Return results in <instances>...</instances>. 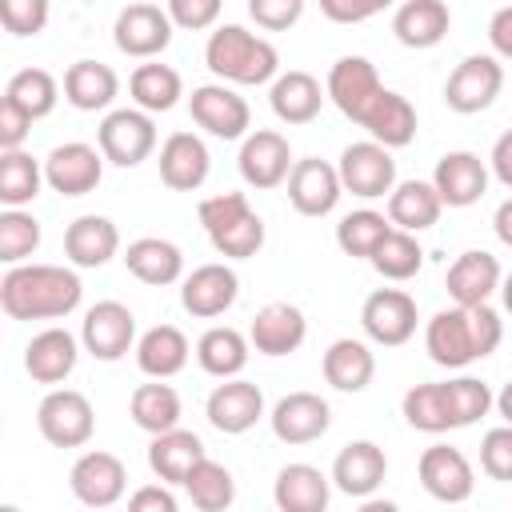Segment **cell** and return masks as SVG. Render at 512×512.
<instances>
[{"label": "cell", "instance_id": "61", "mask_svg": "<svg viewBox=\"0 0 512 512\" xmlns=\"http://www.w3.org/2000/svg\"><path fill=\"white\" fill-rule=\"evenodd\" d=\"M500 300H504V312L512 316V272L500 280Z\"/></svg>", "mask_w": 512, "mask_h": 512}, {"label": "cell", "instance_id": "36", "mask_svg": "<svg viewBox=\"0 0 512 512\" xmlns=\"http://www.w3.org/2000/svg\"><path fill=\"white\" fill-rule=\"evenodd\" d=\"M136 368L144 372V376H152V380H168V376H176V372H184V364H188V336L176 328V324H156V328H148L140 340H136Z\"/></svg>", "mask_w": 512, "mask_h": 512}, {"label": "cell", "instance_id": "50", "mask_svg": "<svg viewBox=\"0 0 512 512\" xmlns=\"http://www.w3.org/2000/svg\"><path fill=\"white\" fill-rule=\"evenodd\" d=\"M480 468H484V476H492L500 484H512V424H500V428L484 432V440H480Z\"/></svg>", "mask_w": 512, "mask_h": 512}, {"label": "cell", "instance_id": "43", "mask_svg": "<svg viewBox=\"0 0 512 512\" xmlns=\"http://www.w3.org/2000/svg\"><path fill=\"white\" fill-rule=\"evenodd\" d=\"M368 264L384 276V280H412L420 268H424V248H420V240H416V232H404V228H396L392 224V232L376 244V252L368 256Z\"/></svg>", "mask_w": 512, "mask_h": 512}, {"label": "cell", "instance_id": "3", "mask_svg": "<svg viewBox=\"0 0 512 512\" xmlns=\"http://www.w3.org/2000/svg\"><path fill=\"white\" fill-rule=\"evenodd\" d=\"M204 64L216 80L224 84H268L280 76V52L272 40L240 28V24H220L212 28L204 44Z\"/></svg>", "mask_w": 512, "mask_h": 512}, {"label": "cell", "instance_id": "46", "mask_svg": "<svg viewBox=\"0 0 512 512\" xmlns=\"http://www.w3.org/2000/svg\"><path fill=\"white\" fill-rule=\"evenodd\" d=\"M392 232V220L376 208H356L348 212L340 224H336V244L344 256H356V260H368L376 252V244Z\"/></svg>", "mask_w": 512, "mask_h": 512}, {"label": "cell", "instance_id": "30", "mask_svg": "<svg viewBox=\"0 0 512 512\" xmlns=\"http://www.w3.org/2000/svg\"><path fill=\"white\" fill-rule=\"evenodd\" d=\"M272 500L280 512H324L332 500V476L316 464H284L272 484Z\"/></svg>", "mask_w": 512, "mask_h": 512}, {"label": "cell", "instance_id": "20", "mask_svg": "<svg viewBox=\"0 0 512 512\" xmlns=\"http://www.w3.org/2000/svg\"><path fill=\"white\" fill-rule=\"evenodd\" d=\"M204 416L216 432L224 436H240L248 428H256V420L264 416V392L252 380L228 376L224 384H216L204 400Z\"/></svg>", "mask_w": 512, "mask_h": 512}, {"label": "cell", "instance_id": "21", "mask_svg": "<svg viewBox=\"0 0 512 512\" xmlns=\"http://www.w3.org/2000/svg\"><path fill=\"white\" fill-rule=\"evenodd\" d=\"M268 424H272V436L280 444H312V440H320L328 432L332 408L316 392H288V396H280L272 404Z\"/></svg>", "mask_w": 512, "mask_h": 512}, {"label": "cell", "instance_id": "44", "mask_svg": "<svg viewBox=\"0 0 512 512\" xmlns=\"http://www.w3.org/2000/svg\"><path fill=\"white\" fill-rule=\"evenodd\" d=\"M400 412H404L408 428H416V432H428V436L452 432V412H448L444 380L440 384H416V388H408L404 400H400Z\"/></svg>", "mask_w": 512, "mask_h": 512}, {"label": "cell", "instance_id": "4", "mask_svg": "<svg viewBox=\"0 0 512 512\" xmlns=\"http://www.w3.org/2000/svg\"><path fill=\"white\" fill-rule=\"evenodd\" d=\"M212 248L228 260H248L264 248V220L252 212L244 192H220V196H204L196 208Z\"/></svg>", "mask_w": 512, "mask_h": 512}, {"label": "cell", "instance_id": "6", "mask_svg": "<svg viewBox=\"0 0 512 512\" xmlns=\"http://www.w3.org/2000/svg\"><path fill=\"white\" fill-rule=\"evenodd\" d=\"M36 428L52 448H84L96 432L92 400L76 388H52L36 408Z\"/></svg>", "mask_w": 512, "mask_h": 512}, {"label": "cell", "instance_id": "16", "mask_svg": "<svg viewBox=\"0 0 512 512\" xmlns=\"http://www.w3.org/2000/svg\"><path fill=\"white\" fill-rule=\"evenodd\" d=\"M416 476L424 484V492L440 504H464L476 488V472L468 464V456L452 444H432L420 452V464H416Z\"/></svg>", "mask_w": 512, "mask_h": 512}, {"label": "cell", "instance_id": "45", "mask_svg": "<svg viewBox=\"0 0 512 512\" xmlns=\"http://www.w3.org/2000/svg\"><path fill=\"white\" fill-rule=\"evenodd\" d=\"M180 488L188 492V500H192L200 512H224V508H232V500H236V480H232V472H228L224 464H216L212 456H204V460L188 472V480H184Z\"/></svg>", "mask_w": 512, "mask_h": 512}, {"label": "cell", "instance_id": "27", "mask_svg": "<svg viewBox=\"0 0 512 512\" xmlns=\"http://www.w3.org/2000/svg\"><path fill=\"white\" fill-rule=\"evenodd\" d=\"M500 280H504L500 260L492 252H484V248H468V252H460L452 260L444 284H448L452 304H464L468 308V304H488L492 292H500Z\"/></svg>", "mask_w": 512, "mask_h": 512}, {"label": "cell", "instance_id": "58", "mask_svg": "<svg viewBox=\"0 0 512 512\" xmlns=\"http://www.w3.org/2000/svg\"><path fill=\"white\" fill-rule=\"evenodd\" d=\"M488 168H492V176H496L504 188H512V128H508L504 136H496L492 156H488Z\"/></svg>", "mask_w": 512, "mask_h": 512}, {"label": "cell", "instance_id": "59", "mask_svg": "<svg viewBox=\"0 0 512 512\" xmlns=\"http://www.w3.org/2000/svg\"><path fill=\"white\" fill-rule=\"evenodd\" d=\"M492 232H496V240H500V244H508V248H512V196L496 208V216H492Z\"/></svg>", "mask_w": 512, "mask_h": 512}, {"label": "cell", "instance_id": "34", "mask_svg": "<svg viewBox=\"0 0 512 512\" xmlns=\"http://www.w3.org/2000/svg\"><path fill=\"white\" fill-rule=\"evenodd\" d=\"M324 380L336 388V392H364L376 376V356L364 340H352V336H340L324 348Z\"/></svg>", "mask_w": 512, "mask_h": 512}, {"label": "cell", "instance_id": "8", "mask_svg": "<svg viewBox=\"0 0 512 512\" xmlns=\"http://www.w3.org/2000/svg\"><path fill=\"white\" fill-rule=\"evenodd\" d=\"M80 344L92 360H120L136 348V316L120 300H96L80 320Z\"/></svg>", "mask_w": 512, "mask_h": 512}, {"label": "cell", "instance_id": "32", "mask_svg": "<svg viewBox=\"0 0 512 512\" xmlns=\"http://www.w3.org/2000/svg\"><path fill=\"white\" fill-rule=\"evenodd\" d=\"M124 268L140 284L164 288V284H176L184 276V252L164 236H140L124 248Z\"/></svg>", "mask_w": 512, "mask_h": 512}, {"label": "cell", "instance_id": "47", "mask_svg": "<svg viewBox=\"0 0 512 512\" xmlns=\"http://www.w3.org/2000/svg\"><path fill=\"white\" fill-rule=\"evenodd\" d=\"M4 100H12L16 108H24L32 120H44V116L56 108V100H60V84H56V76L44 72V68H20V72L8 80Z\"/></svg>", "mask_w": 512, "mask_h": 512}, {"label": "cell", "instance_id": "10", "mask_svg": "<svg viewBox=\"0 0 512 512\" xmlns=\"http://www.w3.org/2000/svg\"><path fill=\"white\" fill-rule=\"evenodd\" d=\"M340 184L344 192L360 196V200H380L396 188V160L392 148H384L380 140H356L340 152Z\"/></svg>", "mask_w": 512, "mask_h": 512}, {"label": "cell", "instance_id": "51", "mask_svg": "<svg viewBox=\"0 0 512 512\" xmlns=\"http://www.w3.org/2000/svg\"><path fill=\"white\" fill-rule=\"evenodd\" d=\"M52 12V0H0V20L12 36H36L44 32Z\"/></svg>", "mask_w": 512, "mask_h": 512}, {"label": "cell", "instance_id": "15", "mask_svg": "<svg viewBox=\"0 0 512 512\" xmlns=\"http://www.w3.org/2000/svg\"><path fill=\"white\" fill-rule=\"evenodd\" d=\"M292 148H288V136H280L276 128H256L244 136L240 144V156H236V168H240V180L248 188H280L292 172Z\"/></svg>", "mask_w": 512, "mask_h": 512}, {"label": "cell", "instance_id": "33", "mask_svg": "<svg viewBox=\"0 0 512 512\" xmlns=\"http://www.w3.org/2000/svg\"><path fill=\"white\" fill-rule=\"evenodd\" d=\"M452 28V12L444 0H404L392 12V32L404 48H436Z\"/></svg>", "mask_w": 512, "mask_h": 512}, {"label": "cell", "instance_id": "54", "mask_svg": "<svg viewBox=\"0 0 512 512\" xmlns=\"http://www.w3.org/2000/svg\"><path fill=\"white\" fill-rule=\"evenodd\" d=\"M396 0H320V12L332 24H364L372 16H380L384 8H392Z\"/></svg>", "mask_w": 512, "mask_h": 512}, {"label": "cell", "instance_id": "42", "mask_svg": "<svg viewBox=\"0 0 512 512\" xmlns=\"http://www.w3.org/2000/svg\"><path fill=\"white\" fill-rule=\"evenodd\" d=\"M180 412H184V408H180V392H176L172 384H164V380L140 384V388L132 392V400H128L132 424H136L140 432H148V436L176 428V424H180Z\"/></svg>", "mask_w": 512, "mask_h": 512}, {"label": "cell", "instance_id": "14", "mask_svg": "<svg viewBox=\"0 0 512 512\" xmlns=\"http://www.w3.org/2000/svg\"><path fill=\"white\" fill-rule=\"evenodd\" d=\"M44 180L60 196H88L104 180V152L92 148V144H84V140L56 144L44 156Z\"/></svg>", "mask_w": 512, "mask_h": 512}, {"label": "cell", "instance_id": "48", "mask_svg": "<svg viewBox=\"0 0 512 512\" xmlns=\"http://www.w3.org/2000/svg\"><path fill=\"white\" fill-rule=\"evenodd\" d=\"M444 392H448V412H452V428H468L476 420H484L492 408H496V396L484 380L476 376H456V380H444Z\"/></svg>", "mask_w": 512, "mask_h": 512}, {"label": "cell", "instance_id": "17", "mask_svg": "<svg viewBox=\"0 0 512 512\" xmlns=\"http://www.w3.org/2000/svg\"><path fill=\"white\" fill-rule=\"evenodd\" d=\"M324 92L328 100L348 116V120H364V112L372 108V100L384 92L380 84V72L368 56H340L332 68H328V80H324Z\"/></svg>", "mask_w": 512, "mask_h": 512}, {"label": "cell", "instance_id": "23", "mask_svg": "<svg viewBox=\"0 0 512 512\" xmlns=\"http://www.w3.org/2000/svg\"><path fill=\"white\" fill-rule=\"evenodd\" d=\"M432 184H436L444 208H468V204H476L488 192V164L476 152H468V148L444 152L436 160Z\"/></svg>", "mask_w": 512, "mask_h": 512}, {"label": "cell", "instance_id": "22", "mask_svg": "<svg viewBox=\"0 0 512 512\" xmlns=\"http://www.w3.org/2000/svg\"><path fill=\"white\" fill-rule=\"evenodd\" d=\"M388 476V456L376 440H348L336 460H332V484L352 496V500H368Z\"/></svg>", "mask_w": 512, "mask_h": 512}, {"label": "cell", "instance_id": "53", "mask_svg": "<svg viewBox=\"0 0 512 512\" xmlns=\"http://www.w3.org/2000/svg\"><path fill=\"white\" fill-rule=\"evenodd\" d=\"M220 8L224 0H168V16L176 28L184 32H204L220 20Z\"/></svg>", "mask_w": 512, "mask_h": 512}, {"label": "cell", "instance_id": "28", "mask_svg": "<svg viewBox=\"0 0 512 512\" xmlns=\"http://www.w3.org/2000/svg\"><path fill=\"white\" fill-rule=\"evenodd\" d=\"M116 252H120V228L108 216L88 212L64 228V256L72 260V268H104Z\"/></svg>", "mask_w": 512, "mask_h": 512}, {"label": "cell", "instance_id": "5", "mask_svg": "<svg viewBox=\"0 0 512 512\" xmlns=\"http://www.w3.org/2000/svg\"><path fill=\"white\" fill-rule=\"evenodd\" d=\"M96 148L116 168H136L156 152V124L144 108H112L96 128Z\"/></svg>", "mask_w": 512, "mask_h": 512}, {"label": "cell", "instance_id": "12", "mask_svg": "<svg viewBox=\"0 0 512 512\" xmlns=\"http://www.w3.org/2000/svg\"><path fill=\"white\" fill-rule=\"evenodd\" d=\"M68 488L84 508H112L128 492V468L120 456L92 448V452L76 456V464L68 472Z\"/></svg>", "mask_w": 512, "mask_h": 512}, {"label": "cell", "instance_id": "41", "mask_svg": "<svg viewBox=\"0 0 512 512\" xmlns=\"http://www.w3.org/2000/svg\"><path fill=\"white\" fill-rule=\"evenodd\" d=\"M44 164L24 152V148H4L0 152V204L4 208H24L40 196L44 188Z\"/></svg>", "mask_w": 512, "mask_h": 512}, {"label": "cell", "instance_id": "1", "mask_svg": "<svg viewBox=\"0 0 512 512\" xmlns=\"http://www.w3.org/2000/svg\"><path fill=\"white\" fill-rule=\"evenodd\" d=\"M84 300V284L64 264H8L0 280V308L12 320H60Z\"/></svg>", "mask_w": 512, "mask_h": 512}, {"label": "cell", "instance_id": "52", "mask_svg": "<svg viewBox=\"0 0 512 512\" xmlns=\"http://www.w3.org/2000/svg\"><path fill=\"white\" fill-rule=\"evenodd\" d=\"M304 4L308 0H248V16L264 32H288L304 16Z\"/></svg>", "mask_w": 512, "mask_h": 512}, {"label": "cell", "instance_id": "29", "mask_svg": "<svg viewBox=\"0 0 512 512\" xmlns=\"http://www.w3.org/2000/svg\"><path fill=\"white\" fill-rule=\"evenodd\" d=\"M324 100H328V92L320 88V80L300 68L280 72L268 88V104H272L276 120H284V124H312L320 116Z\"/></svg>", "mask_w": 512, "mask_h": 512}, {"label": "cell", "instance_id": "13", "mask_svg": "<svg viewBox=\"0 0 512 512\" xmlns=\"http://www.w3.org/2000/svg\"><path fill=\"white\" fill-rule=\"evenodd\" d=\"M172 16H168V8H160V4H128V8H120V16H116V24H112V40H116V48L124 52V56H132V60H152V56H160L168 44H172Z\"/></svg>", "mask_w": 512, "mask_h": 512}, {"label": "cell", "instance_id": "56", "mask_svg": "<svg viewBox=\"0 0 512 512\" xmlns=\"http://www.w3.org/2000/svg\"><path fill=\"white\" fill-rule=\"evenodd\" d=\"M128 508L132 512H176V496L168 484H144L128 496Z\"/></svg>", "mask_w": 512, "mask_h": 512}, {"label": "cell", "instance_id": "40", "mask_svg": "<svg viewBox=\"0 0 512 512\" xmlns=\"http://www.w3.org/2000/svg\"><path fill=\"white\" fill-rule=\"evenodd\" d=\"M128 92L136 100V108L144 112H168L180 104L184 96V80L172 64H156V60H144L136 64V72L128 76Z\"/></svg>", "mask_w": 512, "mask_h": 512}, {"label": "cell", "instance_id": "35", "mask_svg": "<svg viewBox=\"0 0 512 512\" xmlns=\"http://www.w3.org/2000/svg\"><path fill=\"white\" fill-rule=\"evenodd\" d=\"M360 128H368V136L380 140L384 148H408V144L416 140V108H412L408 96L384 88V92L372 100V108L364 112Z\"/></svg>", "mask_w": 512, "mask_h": 512}, {"label": "cell", "instance_id": "26", "mask_svg": "<svg viewBox=\"0 0 512 512\" xmlns=\"http://www.w3.org/2000/svg\"><path fill=\"white\" fill-rule=\"evenodd\" d=\"M80 360V340L68 332V328H44L28 340L24 348V372L36 380V384H60L72 376Z\"/></svg>", "mask_w": 512, "mask_h": 512}, {"label": "cell", "instance_id": "2", "mask_svg": "<svg viewBox=\"0 0 512 512\" xmlns=\"http://www.w3.org/2000/svg\"><path fill=\"white\" fill-rule=\"evenodd\" d=\"M500 340H504V320L492 304H468V308L452 304L424 324L428 360L440 368H468L472 360L492 356Z\"/></svg>", "mask_w": 512, "mask_h": 512}, {"label": "cell", "instance_id": "11", "mask_svg": "<svg viewBox=\"0 0 512 512\" xmlns=\"http://www.w3.org/2000/svg\"><path fill=\"white\" fill-rule=\"evenodd\" d=\"M416 300L404 288H376L368 292L364 308H360V328L372 344L380 348H400L416 336Z\"/></svg>", "mask_w": 512, "mask_h": 512}, {"label": "cell", "instance_id": "60", "mask_svg": "<svg viewBox=\"0 0 512 512\" xmlns=\"http://www.w3.org/2000/svg\"><path fill=\"white\" fill-rule=\"evenodd\" d=\"M496 412H500V420H504V424H512V380L496 392Z\"/></svg>", "mask_w": 512, "mask_h": 512}, {"label": "cell", "instance_id": "55", "mask_svg": "<svg viewBox=\"0 0 512 512\" xmlns=\"http://www.w3.org/2000/svg\"><path fill=\"white\" fill-rule=\"evenodd\" d=\"M28 132H32V116L0 96V152L4 148H24Z\"/></svg>", "mask_w": 512, "mask_h": 512}, {"label": "cell", "instance_id": "18", "mask_svg": "<svg viewBox=\"0 0 512 512\" xmlns=\"http://www.w3.org/2000/svg\"><path fill=\"white\" fill-rule=\"evenodd\" d=\"M284 184H288V204L300 216H328L340 204V196H344L340 168L328 164V160H320V156L296 160Z\"/></svg>", "mask_w": 512, "mask_h": 512}, {"label": "cell", "instance_id": "24", "mask_svg": "<svg viewBox=\"0 0 512 512\" xmlns=\"http://www.w3.org/2000/svg\"><path fill=\"white\" fill-rule=\"evenodd\" d=\"M156 164H160V180L172 192H196L208 180V172H212L208 144L196 132H172L160 144V160Z\"/></svg>", "mask_w": 512, "mask_h": 512}, {"label": "cell", "instance_id": "39", "mask_svg": "<svg viewBox=\"0 0 512 512\" xmlns=\"http://www.w3.org/2000/svg\"><path fill=\"white\" fill-rule=\"evenodd\" d=\"M248 348H252V340H248L244 332H236V328H228V324H216V328H208V332L196 340V364H200L208 376L228 380V376H240V372H244Z\"/></svg>", "mask_w": 512, "mask_h": 512}, {"label": "cell", "instance_id": "38", "mask_svg": "<svg viewBox=\"0 0 512 512\" xmlns=\"http://www.w3.org/2000/svg\"><path fill=\"white\" fill-rule=\"evenodd\" d=\"M116 92H120V76L100 60H76L64 72V100L76 112H100L116 100Z\"/></svg>", "mask_w": 512, "mask_h": 512}, {"label": "cell", "instance_id": "31", "mask_svg": "<svg viewBox=\"0 0 512 512\" xmlns=\"http://www.w3.org/2000/svg\"><path fill=\"white\" fill-rule=\"evenodd\" d=\"M204 440L188 428H168V432H156L152 444H148V468L164 480V484H184L188 472L204 460Z\"/></svg>", "mask_w": 512, "mask_h": 512}, {"label": "cell", "instance_id": "57", "mask_svg": "<svg viewBox=\"0 0 512 512\" xmlns=\"http://www.w3.org/2000/svg\"><path fill=\"white\" fill-rule=\"evenodd\" d=\"M488 44H492V56L512 60V4H504V8L492 12V20H488Z\"/></svg>", "mask_w": 512, "mask_h": 512}, {"label": "cell", "instance_id": "7", "mask_svg": "<svg viewBox=\"0 0 512 512\" xmlns=\"http://www.w3.org/2000/svg\"><path fill=\"white\" fill-rule=\"evenodd\" d=\"M504 88V64L500 56H488V52H476V56H464L448 84H444V104L460 116H476L484 108H492V100L500 96Z\"/></svg>", "mask_w": 512, "mask_h": 512}, {"label": "cell", "instance_id": "49", "mask_svg": "<svg viewBox=\"0 0 512 512\" xmlns=\"http://www.w3.org/2000/svg\"><path fill=\"white\" fill-rule=\"evenodd\" d=\"M36 248H40V220L24 208H4L0 212V260L24 264Z\"/></svg>", "mask_w": 512, "mask_h": 512}, {"label": "cell", "instance_id": "25", "mask_svg": "<svg viewBox=\"0 0 512 512\" xmlns=\"http://www.w3.org/2000/svg\"><path fill=\"white\" fill-rule=\"evenodd\" d=\"M304 336H308V320H304V312H300L296 304H288V300L264 304V308L256 312L252 328H248V340H252V348H256L260 356H288V352H296V348L304 344Z\"/></svg>", "mask_w": 512, "mask_h": 512}, {"label": "cell", "instance_id": "9", "mask_svg": "<svg viewBox=\"0 0 512 512\" xmlns=\"http://www.w3.org/2000/svg\"><path fill=\"white\" fill-rule=\"evenodd\" d=\"M188 112H192V120L208 132V136H216V140H244L248 136V128H252V108H248V100L232 88V84H200V88H192V96H188Z\"/></svg>", "mask_w": 512, "mask_h": 512}, {"label": "cell", "instance_id": "37", "mask_svg": "<svg viewBox=\"0 0 512 512\" xmlns=\"http://www.w3.org/2000/svg\"><path fill=\"white\" fill-rule=\"evenodd\" d=\"M444 212V200L432 180H400L388 192V220L404 232H428Z\"/></svg>", "mask_w": 512, "mask_h": 512}, {"label": "cell", "instance_id": "19", "mask_svg": "<svg viewBox=\"0 0 512 512\" xmlns=\"http://www.w3.org/2000/svg\"><path fill=\"white\" fill-rule=\"evenodd\" d=\"M240 296V276L228 264H200L180 280V304L196 320L224 316Z\"/></svg>", "mask_w": 512, "mask_h": 512}]
</instances>
